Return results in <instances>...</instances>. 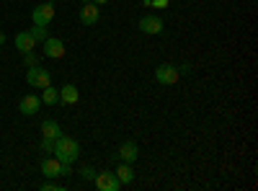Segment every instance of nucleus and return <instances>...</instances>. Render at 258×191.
Listing matches in <instances>:
<instances>
[{
    "label": "nucleus",
    "mask_w": 258,
    "mask_h": 191,
    "mask_svg": "<svg viewBox=\"0 0 258 191\" xmlns=\"http://www.w3.org/2000/svg\"><path fill=\"white\" fill-rule=\"evenodd\" d=\"M41 191H62V186L57 181H47V183H41Z\"/></svg>",
    "instance_id": "nucleus-20"
},
{
    "label": "nucleus",
    "mask_w": 258,
    "mask_h": 191,
    "mask_svg": "<svg viewBox=\"0 0 258 191\" xmlns=\"http://www.w3.org/2000/svg\"><path fill=\"white\" fill-rule=\"evenodd\" d=\"M93 183H96L98 191H119V186H121L119 178H116L111 171H101V173H96Z\"/></svg>",
    "instance_id": "nucleus-7"
},
{
    "label": "nucleus",
    "mask_w": 258,
    "mask_h": 191,
    "mask_svg": "<svg viewBox=\"0 0 258 191\" xmlns=\"http://www.w3.org/2000/svg\"><path fill=\"white\" fill-rule=\"evenodd\" d=\"M41 150H44V153H52L54 150V140H49V137H41Z\"/></svg>",
    "instance_id": "nucleus-19"
},
{
    "label": "nucleus",
    "mask_w": 258,
    "mask_h": 191,
    "mask_svg": "<svg viewBox=\"0 0 258 191\" xmlns=\"http://www.w3.org/2000/svg\"><path fill=\"white\" fill-rule=\"evenodd\" d=\"M153 6H155V8H165L168 0H153Z\"/></svg>",
    "instance_id": "nucleus-22"
},
{
    "label": "nucleus",
    "mask_w": 258,
    "mask_h": 191,
    "mask_svg": "<svg viewBox=\"0 0 258 191\" xmlns=\"http://www.w3.org/2000/svg\"><path fill=\"white\" fill-rule=\"evenodd\" d=\"M39 106H41V98H39V96H34V93H29V96L21 98L18 111L24 114V116H31V114H36V111H39Z\"/></svg>",
    "instance_id": "nucleus-11"
},
{
    "label": "nucleus",
    "mask_w": 258,
    "mask_h": 191,
    "mask_svg": "<svg viewBox=\"0 0 258 191\" xmlns=\"http://www.w3.org/2000/svg\"><path fill=\"white\" fill-rule=\"evenodd\" d=\"M78 98H80V93H78V88L73 86V83H64V86L59 88V101L62 103H78Z\"/></svg>",
    "instance_id": "nucleus-14"
},
{
    "label": "nucleus",
    "mask_w": 258,
    "mask_h": 191,
    "mask_svg": "<svg viewBox=\"0 0 258 191\" xmlns=\"http://www.w3.org/2000/svg\"><path fill=\"white\" fill-rule=\"evenodd\" d=\"M52 18H54V3H41V6H36V8L31 11L34 26H49Z\"/></svg>",
    "instance_id": "nucleus-5"
},
{
    "label": "nucleus",
    "mask_w": 258,
    "mask_h": 191,
    "mask_svg": "<svg viewBox=\"0 0 258 191\" xmlns=\"http://www.w3.org/2000/svg\"><path fill=\"white\" fill-rule=\"evenodd\" d=\"M52 153H54L57 160L73 165V163L78 160V155H80V145H78V140H73V137H68V135H59V137L54 140V150H52Z\"/></svg>",
    "instance_id": "nucleus-1"
},
{
    "label": "nucleus",
    "mask_w": 258,
    "mask_h": 191,
    "mask_svg": "<svg viewBox=\"0 0 258 191\" xmlns=\"http://www.w3.org/2000/svg\"><path fill=\"white\" fill-rule=\"evenodd\" d=\"M16 49L18 52H34L36 49V41H34V36L29 34V31H21V34H16Z\"/></svg>",
    "instance_id": "nucleus-13"
},
{
    "label": "nucleus",
    "mask_w": 258,
    "mask_h": 191,
    "mask_svg": "<svg viewBox=\"0 0 258 191\" xmlns=\"http://www.w3.org/2000/svg\"><path fill=\"white\" fill-rule=\"evenodd\" d=\"M78 18H80V24H83V26H96V24H98V18H101V6H96V3H85V6H80Z\"/></svg>",
    "instance_id": "nucleus-6"
},
{
    "label": "nucleus",
    "mask_w": 258,
    "mask_h": 191,
    "mask_svg": "<svg viewBox=\"0 0 258 191\" xmlns=\"http://www.w3.org/2000/svg\"><path fill=\"white\" fill-rule=\"evenodd\" d=\"M29 34L34 36V41H36V44H44V41L49 39V34H47V26H34Z\"/></svg>",
    "instance_id": "nucleus-17"
},
{
    "label": "nucleus",
    "mask_w": 258,
    "mask_h": 191,
    "mask_svg": "<svg viewBox=\"0 0 258 191\" xmlns=\"http://www.w3.org/2000/svg\"><path fill=\"white\" fill-rule=\"evenodd\" d=\"M3 44H6V34H3V31H0V47H3Z\"/></svg>",
    "instance_id": "nucleus-23"
},
{
    "label": "nucleus",
    "mask_w": 258,
    "mask_h": 191,
    "mask_svg": "<svg viewBox=\"0 0 258 191\" xmlns=\"http://www.w3.org/2000/svg\"><path fill=\"white\" fill-rule=\"evenodd\" d=\"M114 176L119 178L121 186H129V183L135 181V168H132V163H121V160H119V168L114 171Z\"/></svg>",
    "instance_id": "nucleus-12"
},
{
    "label": "nucleus",
    "mask_w": 258,
    "mask_h": 191,
    "mask_svg": "<svg viewBox=\"0 0 258 191\" xmlns=\"http://www.w3.org/2000/svg\"><path fill=\"white\" fill-rule=\"evenodd\" d=\"M26 83L31 88H47V86H52V73L47 70V68H41V65H31L29 68V73H26Z\"/></svg>",
    "instance_id": "nucleus-2"
},
{
    "label": "nucleus",
    "mask_w": 258,
    "mask_h": 191,
    "mask_svg": "<svg viewBox=\"0 0 258 191\" xmlns=\"http://www.w3.org/2000/svg\"><path fill=\"white\" fill-rule=\"evenodd\" d=\"M62 135L59 130V124L54 119H47V121H41V137H49V140H57Z\"/></svg>",
    "instance_id": "nucleus-15"
},
{
    "label": "nucleus",
    "mask_w": 258,
    "mask_h": 191,
    "mask_svg": "<svg viewBox=\"0 0 258 191\" xmlns=\"http://www.w3.org/2000/svg\"><path fill=\"white\" fill-rule=\"evenodd\" d=\"M178 78L181 73H178V65H173V62H163V65L155 68V80L160 86H176Z\"/></svg>",
    "instance_id": "nucleus-3"
},
{
    "label": "nucleus",
    "mask_w": 258,
    "mask_h": 191,
    "mask_svg": "<svg viewBox=\"0 0 258 191\" xmlns=\"http://www.w3.org/2000/svg\"><path fill=\"white\" fill-rule=\"evenodd\" d=\"M80 3H83V6H85V3H93V0H80Z\"/></svg>",
    "instance_id": "nucleus-25"
},
{
    "label": "nucleus",
    "mask_w": 258,
    "mask_h": 191,
    "mask_svg": "<svg viewBox=\"0 0 258 191\" xmlns=\"http://www.w3.org/2000/svg\"><path fill=\"white\" fill-rule=\"evenodd\" d=\"M44 57H49V59H59V57H64V41L49 36V39L44 41Z\"/></svg>",
    "instance_id": "nucleus-10"
},
{
    "label": "nucleus",
    "mask_w": 258,
    "mask_h": 191,
    "mask_svg": "<svg viewBox=\"0 0 258 191\" xmlns=\"http://www.w3.org/2000/svg\"><path fill=\"white\" fill-rule=\"evenodd\" d=\"M59 101V91L54 86H47V88H41V103H47V106H54Z\"/></svg>",
    "instance_id": "nucleus-16"
},
{
    "label": "nucleus",
    "mask_w": 258,
    "mask_h": 191,
    "mask_svg": "<svg viewBox=\"0 0 258 191\" xmlns=\"http://www.w3.org/2000/svg\"><path fill=\"white\" fill-rule=\"evenodd\" d=\"M31 65H39V57L34 52H26V68H31Z\"/></svg>",
    "instance_id": "nucleus-21"
},
{
    "label": "nucleus",
    "mask_w": 258,
    "mask_h": 191,
    "mask_svg": "<svg viewBox=\"0 0 258 191\" xmlns=\"http://www.w3.org/2000/svg\"><path fill=\"white\" fill-rule=\"evenodd\" d=\"M96 173H98V171H93L91 165H83V168H80V176H83L85 181H93V178H96Z\"/></svg>",
    "instance_id": "nucleus-18"
},
{
    "label": "nucleus",
    "mask_w": 258,
    "mask_h": 191,
    "mask_svg": "<svg viewBox=\"0 0 258 191\" xmlns=\"http://www.w3.org/2000/svg\"><path fill=\"white\" fill-rule=\"evenodd\" d=\"M116 158H119L121 163H135V160L140 158V145H137V142H132V140L121 142V145H119Z\"/></svg>",
    "instance_id": "nucleus-9"
},
{
    "label": "nucleus",
    "mask_w": 258,
    "mask_h": 191,
    "mask_svg": "<svg viewBox=\"0 0 258 191\" xmlns=\"http://www.w3.org/2000/svg\"><path fill=\"white\" fill-rule=\"evenodd\" d=\"M93 3H96V6H106V3H109V0H93Z\"/></svg>",
    "instance_id": "nucleus-24"
},
{
    "label": "nucleus",
    "mask_w": 258,
    "mask_h": 191,
    "mask_svg": "<svg viewBox=\"0 0 258 191\" xmlns=\"http://www.w3.org/2000/svg\"><path fill=\"white\" fill-rule=\"evenodd\" d=\"M41 173L47 178H59V176H70L73 168L68 163L57 160V158H47V160H41Z\"/></svg>",
    "instance_id": "nucleus-4"
},
{
    "label": "nucleus",
    "mask_w": 258,
    "mask_h": 191,
    "mask_svg": "<svg viewBox=\"0 0 258 191\" xmlns=\"http://www.w3.org/2000/svg\"><path fill=\"white\" fill-rule=\"evenodd\" d=\"M163 29H165V24H163L160 16H142V18H140V31H142V34L153 36V34H160Z\"/></svg>",
    "instance_id": "nucleus-8"
}]
</instances>
